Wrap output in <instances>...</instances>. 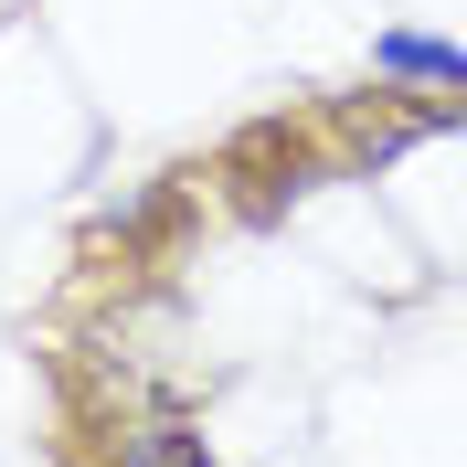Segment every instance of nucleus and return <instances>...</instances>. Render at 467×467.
<instances>
[{"mask_svg":"<svg viewBox=\"0 0 467 467\" xmlns=\"http://www.w3.org/2000/svg\"><path fill=\"white\" fill-rule=\"evenodd\" d=\"M372 64L382 75H414V86H467V54L457 43H425V32H372Z\"/></svg>","mask_w":467,"mask_h":467,"instance_id":"obj_1","label":"nucleus"},{"mask_svg":"<svg viewBox=\"0 0 467 467\" xmlns=\"http://www.w3.org/2000/svg\"><path fill=\"white\" fill-rule=\"evenodd\" d=\"M128 457H139V467H213L202 446L181 436V425H149V436H128Z\"/></svg>","mask_w":467,"mask_h":467,"instance_id":"obj_2","label":"nucleus"}]
</instances>
